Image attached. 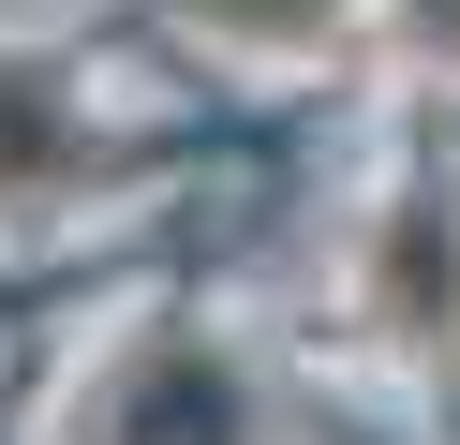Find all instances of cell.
I'll use <instances>...</instances> for the list:
<instances>
[{
  "label": "cell",
  "mask_w": 460,
  "mask_h": 445,
  "mask_svg": "<svg viewBox=\"0 0 460 445\" xmlns=\"http://www.w3.org/2000/svg\"><path fill=\"white\" fill-rule=\"evenodd\" d=\"M119 445H238V371L208 342H164L149 371L119 386Z\"/></svg>",
  "instance_id": "6da1fadb"
}]
</instances>
